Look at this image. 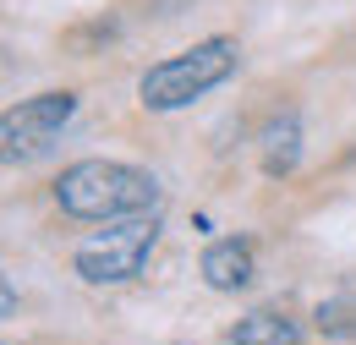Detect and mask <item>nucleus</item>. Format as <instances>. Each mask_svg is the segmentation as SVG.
<instances>
[{"label":"nucleus","instance_id":"f257e3e1","mask_svg":"<svg viewBox=\"0 0 356 345\" xmlns=\"http://www.w3.org/2000/svg\"><path fill=\"white\" fill-rule=\"evenodd\" d=\"M55 203L72 219H121L159 209V181L127 159H77L55 175Z\"/></svg>","mask_w":356,"mask_h":345},{"label":"nucleus","instance_id":"f03ea898","mask_svg":"<svg viewBox=\"0 0 356 345\" xmlns=\"http://www.w3.org/2000/svg\"><path fill=\"white\" fill-rule=\"evenodd\" d=\"M236 66H241V44L236 39H197L192 49L165 55L159 66H148L137 77V99H143V110L170 115V110H186L192 99L214 93L220 83H230Z\"/></svg>","mask_w":356,"mask_h":345},{"label":"nucleus","instance_id":"7ed1b4c3","mask_svg":"<svg viewBox=\"0 0 356 345\" xmlns=\"http://www.w3.org/2000/svg\"><path fill=\"white\" fill-rule=\"evenodd\" d=\"M159 209H143V214H121V219H104V230H93L77 241L72 252V268L88 280V285H127L143 274V263L159 241Z\"/></svg>","mask_w":356,"mask_h":345},{"label":"nucleus","instance_id":"20e7f679","mask_svg":"<svg viewBox=\"0 0 356 345\" xmlns=\"http://www.w3.org/2000/svg\"><path fill=\"white\" fill-rule=\"evenodd\" d=\"M72 115H77V93H66V88H49V93L6 104L0 110V165L22 170V165L44 159L55 148V137L72 127Z\"/></svg>","mask_w":356,"mask_h":345},{"label":"nucleus","instance_id":"39448f33","mask_svg":"<svg viewBox=\"0 0 356 345\" xmlns=\"http://www.w3.org/2000/svg\"><path fill=\"white\" fill-rule=\"evenodd\" d=\"M203 285L209 291H247L252 285V274H258V252H252V241L247 236H225V241H209L203 247Z\"/></svg>","mask_w":356,"mask_h":345},{"label":"nucleus","instance_id":"423d86ee","mask_svg":"<svg viewBox=\"0 0 356 345\" xmlns=\"http://www.w3.org/2000/svg\"><path fill=\"white\" fill-rule=\"evenodd\" d=\"M258 159H264V175H291L296 170V159H302V121L285 110V115H274L258 137Z\"/></svg>","mask_w":356,"mask_h":345},{"label":"nucleus","instance_id":"0eeeda50","mask_svg":"<svg viewBox=\"0 0 356 345\" xmlns=\"http://www.w3.org/2000/svg\"><path fill=\"white\" fill-rule=\"evenodd\" d=\"M230 345H302V323L274 307H258L230 323Z\"/></svg>","mask_w":356,"mask_h":345},{"label":"nucleus","instance_id":"6e6552de","mask_svg":"<svg viewBox=\"0 0 356 345\" xmlns=\"http://www.w3.org/2000/svg\"><path fill=\"white\" fill-rule=\"evenodd\" d=\"M312 323H318L323 340H356V285H351V291L323 296L318 312H312Z\"/></svg>","mask_w":356,"mask_h":345},{"label":"nucleus","instance_id":"1a4fd4ad","mask_svg":"<svg viewBox=\"0 0 356 345\" xmlns=\"http://www.w3.org/2000/svg\"><path fill=\"white\" fill-rule=\"evenodd\" d=\"M11 312H17V285L0 274V318H11Z\"/></svg>","mask_w":356,"mask_h":345}]
</instances>
